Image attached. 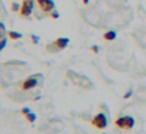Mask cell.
<instances>
[{
    "instance_id": "6da1fadb",
    "label": "cell",
    "mask_w": 146,
    "mask_h": 134,
    "mask_svg": "<svg viewBox=\"0 0 146 134\" xmlns=\"http://www.w3.org/2000/svg\"><path fill=\"white\" fill-rule=\"evenodd\" d=\"M66 77L74 84V85L80 87V88H85V90H91L93 88V82L86 76H83V74H79V73H76V71L69 70L66 73Z\"/></svg>"
},
{
    "instance_id": "7a4b0ae2",
    "label": "cell",
    "mask_w": 146,
    "mask_h": 134,
    "mask_svg": "<svg viewBox=\"0 0 146 134\" xmlns=\"http://www.w3.org/2000/svg\"><path fill=\"white\" fill-rule=\"evenodd\" d=\"M41 84H42V74H32V76L24 79V82L21 84V90L29 92V90L35 88V87L41 85Z\"/></svg>"
},
{
    "instance_id": "3957f363",
    "label": "cell",
    "mask_w": 146,
    "mask_h": 134,
    "mask_svg": "<svg viewBox=\"0 0 146 134\" xmlns=\"http://www.w3.org/2000/svg\"><path fill=\"white\" fill-rule=\"evenodd\" d=\"M68 44H69V38L61 36V38H57L55 41H52L50 44H47L46 49H47L49 52H60V51H63Z\"/></svg>"
},
{
    "instance_id": "277c9868",
    "label": "cell",
    "mask_w": 146,
    "mask_h": 134,
    "mask_svg": "<svg viewBox=\"0 0 146 134\" xmlns=\"http://www.w3.org/2000/svg\"><path fill=\"white\" fill-rule=\"evenodd\" d=\"M133 125H135V120H133L130 115H123V117L116 118L115 120V126L119 128V129H132Z\"/></svg>"
},
{
    "instance_id": "5b68a950",
    "label": "cell",
    "mask_w": 146,
    "mask_h": 134,
    "mask_svg": "<svg viewBox=\"0 0 146 134\" xmlns=\"http://www.w3.org/2000/svg\"><path fill=\"white\" fill-rule=\"evenodd\" d=\"M33 7H35V0H22V5H21V17L22 19H27V17H30V14H32L33 11Z\"/></svg>"
},
{
    "instance_id": "8992f818",
    "label": "cell",
    "mask_w": 146,
    "mask_h": 134,
    "mask_svg": "<svg viewBox=\"0 0 146 134\" xmlns=\"http://www.w3.org/2000/svg\"><path fill=\"white\" fill-rule=\"evenodd\" d=\"M91 125L94 128H98V129H105V128H107V125H108V120H107V117H105V114L99 112V114H96L94 117H93Z\"/></svg>"
},
{
    "instance_id": "52a82bcc",
    "label": "cell",
    "mask_w": 146,
    "mask_h": 134,
    "mask_svg": "<svg viewBox=\"0 0 146 134\" xmlns=\"http://www.w3.org/2000/svg\"><path fill=\"white\" fill-rule=\"evenodd\" d=\"M35 3L38 5L41 13H52V11L55 10L54 0H35Z\"/></svg>"
},
{
    "instance_id": "ba28073f",
    "label": "cell",
    "mask_w": 146,
    "mask_h": 134,
    "mask_svg": "<svg viewBox=\"0 0 146 134\" xmlns=\"http://www.w3.org/2000/svg\"><path fill=\"white\" fill-rule=\"evenodd\" d=\"M21 114H22V115H24V117H25V118H27V120H29V121H30V123H33V121H35V120H36V115H35V114H33V112H32V111H30V109H29V107H22V111H21Z\"/></svg>"
},
{
    "instance_id": "9c48e42d",
    "label": "cell",
    "mask_w": 146,
    "mask_h": 134,
    "mask_svg": "<svg viewBox=\"0 0 146 134\" xmlns=\"http://www.w3.org/2000/svg\"><path fill=\"white\" fill-rule=\"evenodd\" d=\"M104 40L105 41H115L116 40V32L115 30H108V32L104 33Z\"/></svg>"
},
{
    "instance_id": "30bf717a",
    "label": "cell",
    "mask_w": 146,
    "mask_h": 134,
    "mask_svg": "<svg viewBox=\"0 0 146 134\" xmlns=\"http://www.w3.org/2000/svg\"><path fill=\"white\" fill-rule=\"evenodd\" d=\"M8 36H10L11 40H19V38H22V35H21L19 32H10V33H8Z\"/></svg>"
},
{
    "instance_id": "8fae6325",
    "label": "cell",
    "mask_w": 146,
    "mask_h": 134,
    "mask_svg": "<svg viewBox=\"0 0 146 134\" xmlns=\"http://www.w3.org/2000/svg\"><path fill=\"white\" fill-rule=\"evenodd\" d=\"M5 38V24L0 22V40Z\"/></svg>"
},
{
    "instance_id": "7c38bea8",
    "label": "cell",
    "mask_w": 146,
    "mask_h": 134,
    "mask_svg": "<svg viewBox=\"0 0 146 134\" xmlns=\"http://www.w3.org/2000/svg\"><path fill=\"white\" fill-rule=\"evenodd\" d=\"M7 48V38H2L0 40V51H3Z\"/></svg>"
},
{
    "instance_id": "4fadbf2b",
    "label": "cell",
    "mask_w": 146,
    "mask_h": 134,
    "mask_svg": "<svg viewBox=\"0 0 146 134\" xmlns=\"http://www.w3.org/2000/svg\"><path fill=\"white\" fill-rule=\"evenodd\" d=\"M50 17H54V19H57V17H60V14H58V11H57V10H54V11L50 13Z\"/></svg>"
},
{
    "instance_id": "5bb4252c",
    "label": "cell",
    "mask_w": 146,
    "mask_h": 134,
    "mask_svg": "<svg viewBox=\"0 0 146 134\" xmlns=\"http://www.w3.org/2000/svg\"><path fill=\"white\" fill-rule=\"evenodd\" d=\"M11 10H13V11H17V10H21V7H19L17 3H13V5H11Z\"/></svg>"
},
{
    "instance_id": "9a60e30c",
    "label": "cell",
    "mask_w": 146,
    "mask_h": 134,
    "mask_svg": "<svg viewBox=\"0 0 146 134\" xmlns=\"http://www.w3.org/2000/svg\"><path fill=\"white\" fill-rule=\"evenodd\" d=\"M32 41L35 43V44H38V43H39V38H38L36 35H32Z\"/></svg>"
},
{
    "instance_id": "2e32d148",
    "label": "cell",
    "mask_w": 146,
    "mask_h": 134,
    "mask_svg": "<svg viewBox=\"0 0 146 134\" xmlns=\"http://www.w3.org/2000/svg\"><path fill=\"white\" fill-rule=\"evenodd\" d=\"M91 51L94 52V54H98V52H99V48H98V46H93V48H91Z\"/></svg>"
},
{
    "instance_id": "e0dca14e",
    "label": "cell",
    "mask_w": 146,
    "mask_h": 134,
    "mask_svg": "<svg viewBox=\"0 0 146 134\" xmlns=\"http://www.w3.org/2000/svg\"><path fill=\"white\" fill-rule=\"evenodd\" d=\"M83 3H85V5H88V3H90V0H83Z\"/></svg>"
}]
</instances>
